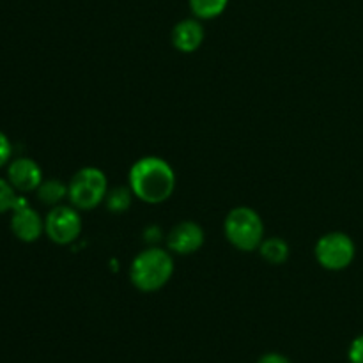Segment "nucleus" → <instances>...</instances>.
Instances as JSON below:
<instances>
[{
	"instance_id": "nucleus-17",
	"label": "nucleus",
	"mask_w": 363,
	"mask_h": 363,
	"mask_svg": "<svg viewBox=\"0 0 363 363\" xmlns=\"http://www.w3.org/2000/svg\"><path fill=\"white\" fill-rule=\"evenodd\" d=\"M350 362L363 363V335L357 337L350 346Z\"/></svg>"
},
{
	"instance_id": "nucleus-15",
	"label": "nucleus",
	"mask_w": 363,
	"mask_h": 363,
	"mask_svg": "<svg viewBox=\"0 0 363 363\" xmlns=\"http://www.w3.org/2000/svg\"><path fill=\"white\" fill-rule=\"evenodd\" d=\"M16 197L18 194L13 188V184L7 179H2V177H0V215H4V213L13 209Z\"/></svg>"
},
{
	"instance_id": "nucleus-11",
	"label": "nucleus",
	"mask_w": 363,
	"mask_h": 363,
	"mask_svg": "<svg viewBox=\"0 0 363 363\" xmlns=\"http://www.w3.org/2000/svg\"><path fill=\"white\" fill-rule=\"evenodd\" d=\"M35 194L38 201L45 206H59V202L67 197V186L60 179H43Z\"/></svg>"
},
{
	"instance_id": "nucleus-7",
	"label": "nucleus",
	"mask_w": 363,
	"mask_h": 363,
	"mask_svg": "<svg viewBox=\"0 0 363 363\" xmlns=\"http://www.w3.org/2000/svg\"><path fill=\"white\" fill-rule=\"evenodd\" d=\"M11 230L14 238L23 243H34L45 233V220L35 209L30 208L23 195H18L11 209Z\"/></svg>"
},
{
	"instance_id": "nucleus-1",
	"label": "nucleus",
	"mask_w": 363,
	"mask_h": 363,
	"mask_svg": "<svg viewBox=\"0 0 363 363\" xmlns=\"http://www.w3.org/2000/svg\"><path fill=\"white\" fill-rule=\"evenodd\" d=\"M176 174L162 158L145 156L133 163L130 170V190L147 204H160L172 195Z\"/></svg>"
},
{
	"instance_id": "nucleus-4",
	"label": "nucleus",
	"mask_w": 363,
	"mask_h": 363,
	"mask_svg": "<svg viewBox=\"0 0 363 363\" xmlns=\"http://www.w3.org/2000/svg\"><path fill=\"white\" fill-rule=\"evenodd\" d=\"M108 194L106 176L96 167H85L78 170L67 186V197L77 209H94Z\"/></svg>"
},
{
	"instance_id": "nucleus-5",
	"label": "nucleus",
	"mask_w": 363,
	"mask_h": 363,
	"mask_svg": "<svg viewBox=\"0 0 363 363\" xmlns=\"http://www.w3.org/2000/svg\"><path fill=\"white\" fill-rule=\"evenodd\" d=\"M315 259L330 272L346 269L354 259V243L347 234L330 233L319 238L315 245Z\"/></svg>"
},
{
	"instance_id": "nucleus-18",
	"label": "nucleus",
	"mask_w": 363,
	"mask_h": 363,
	"mask_svg": "<svg viewBox=\"0 0 363 363\" xmlns=\"http://www.w3.org/2000/svg\"><path fill=\"white\" fill-rule=\"evenodd\" d=\"M257 363H291L289 360H287L284 354H279V353H268L264 354V357L259 358Z\"/></svg>"
},
{
	"instance_id": "nucleus-12",
	"label": "nucleus",
	"mask_w": 363,
	"mask_h": 363,
	"mask_svg": "<svg viewBox=\"0 0 363 363\" xmlns=\"http://www.w3.org/2000/svg\"><path fill=\"white\" fill-rule=\"evenodd\" d=\"M261 255L264 261L272 262V264H282L289 257V247H287L286 241L282 238H269L264 240L259 247Z\"/></svg>"
},
{
	"instance_id": "nucleus-10",
	"label": "nucleus",
	"mask_w": 363,
	"mask_h": 363,
	"mask_svg": "<svg viewBox=\"0 0 363 363\" xmlns=\"http://www.w3.org/2000/svg\"><path fill=\"white\" fill-rule=\"evenodd\" d=\"M204 41V28L197 20H183L174 27L172 45L183 53H191Z\"/></svg>"
},
{
	"instance_id": "nucleus-14",
	"label": "nucleus",
	"mask_w": 363,
	"mask_h": 363,
	"mask_svg": "<svg viewBox=\"0 0 363 363\" xmlns=\"http://www.w3.org/2000/svg\"><path fill=\"white\" fill-rule=\"evenodd\" d=\"M105 201L110 211L113 213L126 211V209L130 208V202H131V190H126V188H113L112 191L106 194Z\"/></svg>"
},
{
	"instance_id": "nucleus-13",
	"label": "nucleus",
	"mask_w": 363,
	"mask_h": 363,
	"mask_svg": "<svg viewBox=\"0 0 363 363\" xmlns=\"http://www.w3.org/2000/svg\"><path fill=\"white\" fill-rule=\"evenodd\" d=\"M229 0H190V7L194 14L202 20H211L220 16L225 11Z\"/></svg>"
},
{
	"instance_id": "nucleus-16",
	"label": "nucleus",
	"mask_w": 363,
	"mask_h": 363,
	"mask_svg": "<svg viewBox=\"0 0 363 363\" xmlns=\"http://www.w3.org/2000/svg\"><path fill=\"white\" fill-rule=\"evenodd\" d=\"M11 156H13V144H11L9 137L4 131H0V169L9 165Z\"/></svg>"
},
{
	"instance_id": "nucleus-9",
	"label": "nucleus",
	"mask_w": 363,
	"mask_h": 363,
	"mask_svg": "<svg viewBox=\"0 0 363 363\" xmlns=\"http://www.w3.org/2000/svg\"><path fill=\"white\" fill-rule=\"evenodd\" d=\"M167 243L174 254H195L204 243V230L195 222H181L170 230Z\"/></svg>"
},
{
	"instance_id": "nucleus-3",
	"label": "nucleus",
	"mask_w": 363,
	"mask_h": 363,
	"mask_svg": "<svg viewBox=\"0 0 363 363\" xmlns=\"http://www.w3.org/2000/svg\"><path fill=\"white\" fill-rule=\"evenodd\" d=\"M223 230L229 243L241 252L255 250L264 241L262 220L252 208H234L227 215Z\"/></svg>"
},
{
	"instance_id": "nucleus-8",
	"label": "nucleus",
	"mask_w": 363,
	"mask_h": 363,
	"mask_svg": "<svg viewBox=\"0 0 363 363\" xmlns=\"http://www.w3.org/2000/svg\"><path fill=\"white\" fill-rule=\"evenodd\" d=\"M7 181L13 184V188L21 194H28V191H35L39 184L43 183V170L32 158H21L13 160L7 165Z\"/></svg>"
},
{
	"instance_id": "nucleus-2",
	"label": "nucleus",
	"mask_w": 363,
	"mask_h": 363,
	"mask_svg": "<svg viewBox=\"0 0 363 363\" xmlns=\"http://www.w3.org/2000/svg\"><path fill=\"white\" fill-rule=\"evenodd\" d=\"M174 273V261L162 248H147L131 262L130 279L138 291L152 293L165 286Z\"/></svg>"
},
{
	"instance_id": "nucleus-6",
	"label": "nucleus",
	"mask_w": 363,
	"mask_h": 363,
	"mask_svg": "<svg viewBox=\"0 0 363 363\" xmlns=\"http://www.w3.org/2000/svg\"><path fill=\"white\" fill-rule=\"evenodd\" d=\"M82 218L77 208L53 206L45 218V234L57 245H69L80 236Z\"/></svg>"
}]
</instances>
